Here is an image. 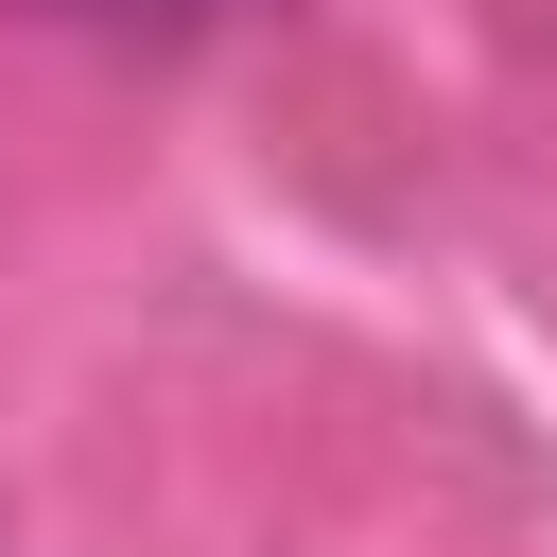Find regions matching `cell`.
Instances as JSON below:
<instances>
[{"instance_id":"1","label":"cell","mask_w":557,"mask_h":557,"mask_svg":"<svg viewBox=\"0 0 557 557\" xmlns=\"http://www.w3.org/2000/svg\"><path fill=\"white\" fill-rule=\"evenodd\" d=\"M104 17H174V0H104Z\"/></svg>"}]
</instances>
